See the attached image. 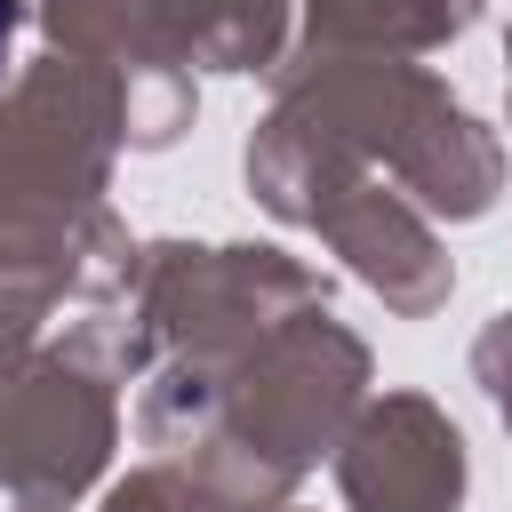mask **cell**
<instances>
[{"label":"cell","instance_id":"6da1fadb","mask_svg":"<svg viewBox=\"0 0 512 512\" xmlns=\"http://www.w3.org/2000/svg\"><path fill=\"white\" fill-rule=\"evenodd\" d=\"M8 40H16V0H0V72H8Z\"/></svg>","mask_w":512,"mask_h":512}]
</instances>
